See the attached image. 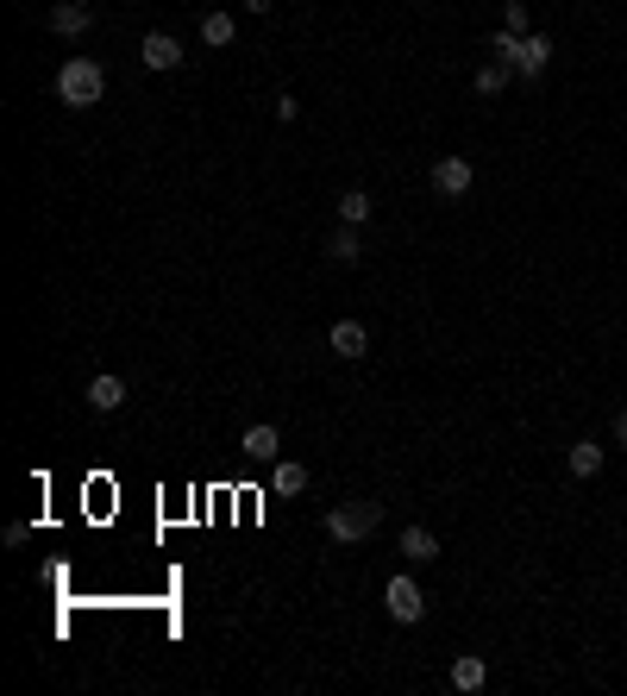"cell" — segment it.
I'll use <instances>...</instances> for the list:
<instances>
[{"mask_svg":"<svg viewBox=\"0 0 627 696\" xmlns=\"http://www.w3.org/2000/svg\"><path fill=\"white\" fill-rule=\"evenodd\" d=\"M327 540H339V546H364L370 533L383 527V502H370V496H352V502H339V508H327Z\"/></svg>","mask_w":627,"mask_h":696,"instance_id":"6da1fadb","label":"cell"},{"mask_svg":"<svg viewBox=\"0 0 627 696\" xmlns=\"http://www.w3.org/2000/svg\"><path fill=\"white\" fill-rule=\"evenodd\" d=\"M101 95H107V69H101L95 57H69V63L57 69V101H63V107L88 113Z\"/></svg>","mask_w":627,"mask_h":696,"instance_id":"7a4b0ae2","label":"cell"},{"mask_svg":"<svg viewBox=\"0 0 627 696\" xmlns=\"http://www.w3.org/2000/svg\"><path fill=\"white\" fill-rule=\"evenodd\" d=\"M383 609H389V621H396V628H414V621L427 615V596H421V584H414L408 571H396L383 584Z\"/></svg>","mask_w":627,"mask_h":696,"instance_id":"3957f363","label":"cell"},{"mask_svg":"<svg viewBox=\"0 0 627 696\" xmlns=\"http://www.w3.org/2000/svg\"><path fill=\"white\" fill-rule=\"evenodd\" d=\"M471 182H477V164H471V157L446 151V157L433 164V195H439V201H464V195H471Z\"/></svg>","mask_w":627,"mask_h":696,"instance_id":"277c9868","label":"cell"},{"mask_svg":"<svg viewBox=\"0 0 627 696\" xmlns=\"http://www.w3.org/2000/svg\"><path fill=\"white\" fill-rule=\"evenodd\" d=\"M44 26H51L57 38H88V26H95V7H88V0H51Z\"/></svg>","mask_w":627,"mask_h":696,"instance_id":"5b68a950","label":"cell"},{"mask_svg":"<svg viewBox=\"0 0 627 696\" xmlns=\"http://www.w3.org/2000/svg\"><path fill=\"white\" fill-rule=\"evenodd\" d=\"M182 57H189V44H182L176 32H145L138 38V63L145 69H176Z\"/></svg>","mask_w":627,"mask_h":696,"instance_id":"8992f818","label":"cell"},{"mask_svg":"<svg viewBox=\"0 0 627 696\" xmlns=\"http://www.w3.org/2000/svg\"><path fill=\"white\" fill-rule=\"evenodd\" d=\"M452 690H458V696L490 690V659H483V653H458V659H452Z\"/></svg>","mask_w":627,"mask_h":696,"instance_id":"52a82bcc","label":"cell"},{"mask_svg":"<svg viewBox=\"0 0 627 696\" xmlns=\"http://www.w3.org/2000/svg\"><path fill=\"white\" fill-rule=\"evenodd\" d=\"M239 452H245L251 464H276V458H283V433H276L270 421H258V427H245V439H239Z\"/></svg>","mask_w":627,"mask_h":696,"instance_id":"ba28073f","label":"cell"},{"mask_svg":"<svg viewBox=\"0 0 627 696\" xmlns=\"http://www.w3.org/2000/svg\"><path fill=\"white\" fill-rule=\"evenodd\" d=\"M396 552H402V559H408V565H433V559H439V533H433V527H421V521H414V527H402V540H396Z\"/></svg>","mask_w":627,"mask_h":696,"instance_id":"9c48e42d","label":"cell"},{"mask_svg":"<svg viewBox=\"0 0 627 696\" xmlns=\"http://www.w3.org/2000/svg\"><path fill=\"white\" fill-rule=\"evenodd\" d=\"M546 63H552V38L546 32H527L521 38V57H515V76L533 82V76H546Z\"/></svg>","mask_w":627,"mask_h":696,"instance_id":"30bf717a","label":"cell"},{"mask_svg":"<svg viewBox=\"0 0 627 696\" xmlns=\"http://www.w3.org/2000/svg\"><path fill=\"white\" fill-rule=\"evenodd\" d=\"M327 345H333L339 358H364V352H370V327H364V320H333Z\"/></svg>","mask_w":627,"mask_h":696,"instance_id":"8fae6325","label":"cell"},{"mask_svg":"<svg viewBox=\"0 0 627 696\" xmlns=\"http://www.w3.org/2000/svg\"><path fill=\"white\" fill-rule=\"evenodd\" d=\"M88 408L95 414H120L126 408V377H88Z\"/></svg>","mask_w":627,"mask_h":696,"instance_id":"7c38bea8","label":"cell"},{"mask_svg":"<svg viewBox=\"0 0 627 696\" xmlns=\"http://www.w3.org/2000/svg\"><path fill=\"white\" fill-rule=\"evenodd\" d=\"M270 490L276 496H301V490H308V464H301V458H276L270 464Z\"/></svg>","mask_w":627,"mask_h":696,"instance_id":"4fadbf2b","label":"cell"},{"mask_svg":"<svg viewBox=\"0 0 627 696\" xmlns=\"http://www.w3.org/2000/svg\"><path fill=\"white\" fill-rule=\"evenodd\" d=\"M602 458H609V452H602V446H596V439H577V446L565 452V471H571V477H584V483H590V477L602 471Z\"/></svg>","mask_w":627,"mask_h":696,"instance_id":"5bb4252c","label":"cell"},{"mask_svg":"<svg viewBox=\"0 0 627 696\" xmlns=\"http://www.w3.org/2000/svg\"><path fill=\"white\" fill-rule=\"evenodd\" d=\"M232 38H239V19H232V13H207L201 19V44H207V51H226Z\"/></svg>","mask_w":627,"mask_h":696,"instance_id":"9a60e30c","label":"cell"},{"mask_svg":"<svg viewBox=\"0 0 627 696\" xmlns=\"http://www.w3.org/2000/svg\"><path fill=\"white\" fill-rule=\"evenodd\" d=\"M508 82H515V69H508V63H496V57H490V63H483V69H477V76H471V88H477V95H483V101H496V95H502V88H508Z\"/></svg>","mask_w":627,"mask_h":696,"instance_id":"2e32d148","label":"cell"},{"mask_svg":"<svg viewBox=\"0 0 627 696\" xmlns=\"http://www.w3.org/2000/svg\"><path fill=\"white\" fill-rule=\"evenodd\" d=\"M327 258H333V264H358V258H364V239H358V226H333V239H327Z\"/></svg>","mask_w":627,"mask_h":696,"instance_id":"e0dca14e","label":"cell"},{"mask_svg":"<svg viewBox=\"0 0 627 696\" xmlns=\"http://www.w3.org/2000/svg\"><path fill=\"white\" fill-rule=\"evenodd\" d=\"M370 214H377V201H370L364 189H345L339 195V226H364Z\"/></svg>","mask_w":627,"mask_h":696,"instance_id":"ac0fdd59","label":"cell"},{"mask_svg":"<svg viewBox=\"0 0 627 696\" xmlns=\"http://www.w3.org/2000/svg\"><path fill=\"white\" fill-rule=\"evenodd\" d=\"M490 57L515 69V57H521V32H508V26H502V32H490Z\"/></svg>","mask_w":627,"mask_h":696,"instance_id":"d6986e66","label":"cell"},{"mask_svg":"<svg viewBox=\"0 0 627 696\" xmlns=\"http://www.w3.org/2000/svg\"><path fill=\"white\" fill-rule=\"evenodd\" d=\"M502 26H508V32H521V38L533 32V13H527V0H502Z\"/></svg>","mask_w":627,"mask_h":696,"instance_id":"ffe728a7","label":"cell"},{"mask_svg":"<svg viewBox=\"0 0 627 696\" xmlns=\"http://www.w3.org/2000/svg\"><path fill=\"white\" fill-rule=\"evenodd\" d=\"M276 120H283V126H295V120H301V101L289 95V88H283V95H276Z\"/></svg>","mask_w":627,"mask_h":696,"instance_id":"44dd1931","label":"cell"},{"mask_svg":"<svg viewBox=\"0 0 627 696\" xmlns=\"http://www.w3.org/2000/svg\"><path fill=\"white\" fill-rule=\"evenodd\" d=\"M615 446H627V402L615 408Z\"/></svg>","mask_w":627,"mask_h":696,"instance_id":"7402d4cb","label":"cell"},{"mask_svg":"<svg viewBox=\"0 0 627 696\" xmlns=\"http://www.w3.org/2000/svg\"><path fill=\"white\" fill-rule=\"evenodd\" d=\"M239 7H245V13H270V7H276V0H239Z\"/></svg>","mask_w":627,"mask_h":696,"instance_id":"603a6c76","label":"cell"}]
</instances>
